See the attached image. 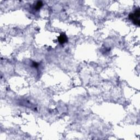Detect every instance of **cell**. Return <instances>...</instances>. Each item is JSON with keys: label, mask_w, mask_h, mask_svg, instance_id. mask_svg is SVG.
I'll return each mask as SVG.
<instances>
[{"label": "cell", "mask_w": 140, "mask_h": 140, "mask_svg": "<svg viewBox=\"0 0 140 140\" xmlns=\"http://www.w3.org/2000/svg\"><path fill=\"white\" fill-rule=\"evenodd\" d=\"M140 11L139 8L136 9L133 13H131L129 15V18L131 20H132L133 23L135 25H138L139 26L140 24Z\"/></svg>", "instance_id": "6da1fadb"}, {"label": "cell", "mask_w": 140, "mask_h": 140, "mask_svg": "<svg viewBox=\"0 0 140 140\" xmlns=\"http://www.w3.org/2000/svg\"><path fill=\"white\" fill-rule=\"evenodd\" d=\"M68 37L65 33H61L58 37V41L60 44H64L68 42Z\"/></svg>", "instance_id": "7a4b0ae2"}, {"label": "cell", "mask_w": 140, "mask_h": 140, "mask_svg": "<svg viewBox=\"0 0 140 140\" xmlns=\"http://www.w3.org/2000/svg\"><path fill=\"white\" fill-rule=\"evenodd\" d=\"M43 6V3L41 1H38L36 3V5H35V9L36 10H38Z\"/></svg>", "instance_id": "3957f363"}]
</instances>
